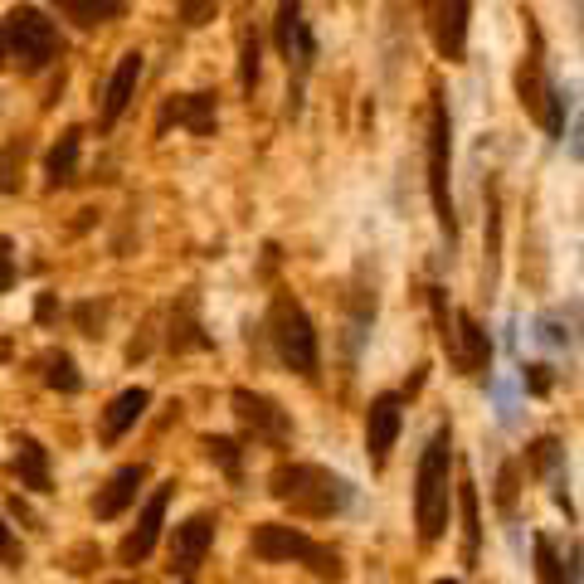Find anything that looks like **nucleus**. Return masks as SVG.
I'll list each match as a JSON object with an SVG mask.
<instances>
[{"label": "nucleus", "instance_id": "nucleus-1", "mask_svg": "<svg viewBox=\"0 0 584 584\" xmlns=\"http://www.w3.org/2000/svg\"><path fill=\"white\" fill-rule=\"evenodd\" d=\"M268 492H273L288 511L312 516V521L351 507V482L336 477L331 468H317V463H283V468H273Z\"/></svg>", "mask_w": 584, "mask_h": 584}, {"label": "nucleus", "instance_id": "nucleus-2", "mask_svg": "<svg viewBox=\"0 0 584 584\" xmlns=\"http://www.w3.org/2000/svg\"><path fill=\"white\" fill-rule=\"evenodd\" d=\"M448 482H453V429H438L414 473V526L424 546H434L448 531Z\"/></svg>", "mask_w": 584, "mask_h": 584}, {"label": "nucleus", "instance_id": "nucleus-3", "mask_svg": "<svg viewBox=\"0 0 584 584\" xmlns=\"http://www.w3.org/2000/svg\"><path fill=\"white\" fill-rule=\"evenodd\" d=\"M521 20H526V54H521V69H516V98L550 137H560L565 132V93H555L546 78V39H541L536 15L526 10Z\"/></svg>", "mask_w": 584, "mask_h": 584}, {"label": "nucleus", "instance_id": "nucleus-4", "mask_svg": "<svg viewBox=\"0 0 584 584\" xmlns=\"http://www.w3.org/2000/svg\"><path fill=\"white\" fill-rule=\"evenodd\" d=\"M429 195H434V215L443 229L448 258L458 249V210H453V122L443 88H434V108H429Z\"/></svg>", "mask_w": 584, "mask_h": 584}, {"label": "nucleus", "instance_id": "nucleus-5", "mask_svg": "<svg viewBox=\"0 0 584 584\" xmlns=\"http://www.w3.org/2000/svg\"><path fill=\"white\" fill-rule=\"evenodd\" d=\"M254 555L258 560H302L317 580L327 584H341L346 580V565H341V555L327 546H317L307 531H297V526H283V521H263L254 526Z\"/></svg>", "mask_w": 584, "mask_h": 584}, {"label": "nucleus", "instance_id": "nucleus-6", "mask_svg": "<svg viewBox=\"0 0 584 584\" xmlns=\"http://www.w3.org/2000/svg\"><path fill=\"white\" fill-rule=\"evenodd\" d=\"M268 336H273V351L278 361L297 370V375H317V327L307 317V307L292 297V292H278L273 307H268Z\"/></svg>", "mask_w": 584, "mask_h": 584}, {"label": "nucleus", "instance_id": "nucleus-7", "mask_svg": "<svg viewBox=\"0 0 584 584\" xmlns=\"http://www.w3.org/2000/svg\"><path fill=\"white\" fill-rule=\"evenodd\" d=\"M0 49H10L25 73H39L49 59H59L64 39H59V25H54V20H44V10L15 5V10L5 15V25H0Z\"/></svg>", "mask_w": 584, "mask_h": 584}, {"label": "nucleus", "instance_id": "nucleus-8", "mask_svg": "<svg viewBox=\"0 0 584 584\" xmlns=\"http://www.w3.org/2000/svg\"><path fill=\"white\" fill-rule=\"evenodd\" d=\"M273 35H278V49L292 69V112L302 108V83L317 64V39H312V25L302 20V0H278V20H273Z\"/></svg>", "mask_w": 584, "mask_h": 584}, {"label": "nucleus", "instance_id": "nucleus-9", "mask_svg": "<svg viewBox=\"0 0 584 584\" xmlns=\"http://www.w3.org/2000/svg\"><path fill=\"white\" fill-rule=\"evenodd\" d=\"M229 404H234V414H239V424H244V434H254L258 443H273V448H283L292 438V419L288 409L278 400H268V395H258V390H234L229 395Z\"/></svg>", "mask_w": 584, "mask_h": 584}, {"label": "nucleus", "instance_id": "nucleus-10", "mask_svg": "<svg viewBox=\"0 0 584 584\" xmlns=\"http://www.w3.org/2000/svg\"><path fill=\"white\" fill-rule=\"evenodd\" d=\"M215 546V516L210 511H195L190 521H181L176 531H171V575L176 580H195L200 575V565H205V555Z\"/></svg>", "mask_w": 584, "mask_h": 584}, {"label": "nucleus", "instance_id": "nucleus-11", "mask_svg": "<svg viewBox=\"0 0 584 584\" xmlns=\"http://www.w3.org/2000/svg\"><path fill=\"white\" fill-rule=\"evenodd\" d=\"M171 492H176V482H161V487L146 497L137 526H132V531H127V541L117 546V560H122V565H142L146 555L156 550V541H161V526H166V507H171Z\"/></svg>", "mask_w": 584, "mask_h": 584}, {"label": "nucleus", "instance_id": "nucleus-12", "mask_svg": "<svg viewBox=\"0 0 584 584\" xmlns=\"http://www.w3.org/2000/svg\"><path fill=\"white\" fill-rule=\"evenodd\" d=\"M400 424H404L400 395H375L370 400V409H365V453H370V468H385L390 463Z\"/></svg>", "mask_w": 584, "mask_h": 584}, {"label": "nucleus", "instance_id": "nucleus-13", "mask_svg": "<svg viewBox=\"0 0 584 584\" xmlns=\"http://www.w3.org/2000/svg\"><path fill=\"white\" fill-rule=\"evenodd\" d=\"M137 83H142V54H137V49H127V54L117 59L112 78H108V93H103V112H98V127H103V132H112V127H117V117L132 108Z\"/></svg>", "mask_w": 584, "mask_h": 584}, {"label": "nucleus", "instance_id": "nucleus-14", "mask_svg": "<svg viewBox=\"0 0 584 584\" xmlns=\"http://www.w3.org/2000/svg\"><path fill=\"white\" fill-rule=\"evenodd\" d=\"M468 20H473V0H438L434 44L448 64H463L468 59Z\"/></svg>", "mask_w": 584, "mask_h": 584}, {"label": "nucleus", "instance_id": "nucleus-15", "mask_svg": "<svg viewBox=\"0 0 584 584\" xmlns=\"http://www.w3.org/2000/svg\"><path fill=\"white\" fill-rule=\"evenodd\" d=\"M453 365L463 375H482L492 365V336L482 331L473 312H453Z\"/></svg>", "mask_w": 584, "mask_h": 584}, {"label": "nucleus", "instance_id": "nucleus-16", "mask_svg": "<svg viewBox=\"0 0 584 584\" xmlns=\"http://www.w3.org/2000/svg\"><path fill=\"white\" fill-rule=\"evenodd\" d=\"M185 127L190 137H210L215 132V93H185V98H171L161 117H156V132H166V127Z\"/></svg>", "mask_w": 584, "mask_h": 584}, {"label": "nucleus", "instance_id": "nucleus-17", "mask_svg": "<svg viewBox=\"0 0 584 584\" xmlns=\"http://www.w3.org/2000/svg\"><path fill=\"white\" fill-rule=\"evenodd\" d=\"M146 482V463H127V468H117V473L98 487V497H93V516L98 521H112V516H122V511L137 502V492H142Z\"/></svg>", "mask_w": 584, "mask_h": 584}, {"label": "nucleus", "instance_id": "nucleus-18", "mask_svg": "<svg viewBox=\"0 0 584 584\" xmlns=\"http://www.w3.org/2000/svg\"><path fill=\"white\" fill-rule=\"evenodd\" d=\"M166 346H171V351H210V346H215V341L205 336V327H200L195 292L176 297V307H171V331H166Z\"/></svg>", "mask_w": 584, "mask_h": 584}, {"label": "nucleus", "instance_id": "nucleus-19", "mask_svg": "<svg viewBox=\"0 0 584 584\" xmlns=\"http://www.w3.org/2000/svg\"><path fill=\"white\" fill-rule=\"evenodd\" d=\"M15 473H20V482L30 487V492H54V477H49V448L39 443V438L20 434L15 438Z\"/></svg>", "mask_w": 584, "mask_h": 584}, {"label": "nucleus", "instance_id": "nucleus-20", "mask_svg": "<svg viewBox=\"0 0 584 584\" xmlns=\"http://www.w3.org/2000/svg\"><path fill=\"white\" fill-rule=\"evenodd\" d=\"M146 409H151V390H142V385L122 390V395H117V400L103 409V443H117V438L127 434L137 419H142Z\"/></svg>", "mask_w": 584, "mask_h": 584}, {"label": "nucleus", "instance_id": "nucleus-21", "mask_svg": "<svg viewBox=\"0 0 584 584\" xmlns=\"http://www.w3.org/2000/svg\"><path fill=\"white\" fill-rule=\"evenodd\" d=\"M49 5L78 30H98L108 20H122V10H127V0H49Z\"/></svg>", "mask_w": 584, "mask_h": 584}, {"label": "nucleus", "instance_id": "nucleus-22", "mask_svg": "<svg viewBox=\"0 0 584 584\" xmlns=\"http://www.w3.org/2000/svg\"><path fill=\"white\" fill-rule=\"evenodd\" d=\"M78 151H83V132H78V127H69V132L54 142V151L44 156V176H49V185H54V190L78 181Z\"/></svg>", "mask_w": 584, "mask_h": 584}, {"label": "nucleus", "instance_id": "nucleus-23", "mask_svg": "<svg viewBox=\"0 0 584 584\" xmlns=\"http://www.w3.org/2000/svg\"><path fill=\"white\" fill-rule=\"evenodd\" d=\"M536 575H541V584H580V546L570 550V565H560L555 541L536 536Z\"/></svg>", "mask_w": 584, "mask_h": 584}, {"label": "nucleus", "instance_id": "nucleus-24", "mask_svg": "<svg viewBox=\"0 0 584 584\" xmlns=\"http://www.w3.org/2000/svg\"><path fill=\"white\" fill-rule=\"evenodd\" d=\"M458 507H463V565H477V550H482V521H477L473 477H463V482H458Z\"/></svg>", "mask_w": 584, "mask_h": 584}, {"label": "nucleus", "instance_id": "nucleus-25", "mask_svg": "<svg viewBox=\"0 0 584 584\" xmlns=\"http://www.w3.org/2000/svg\"><path fill=\"white\" fill-rule=\"evenodd\" d=\"M200 448H205V458H210V463H219V468H224V477H229V482H239V477H244V448H239L234 438L210 434Z\"/></svg>", "mask_w": 584, "mask_h": 584}, {"label": "nucleus", "instance_id": "nucleus-26", "mask_svg": "<svg viewBox=\"0 0 584 584\" xmlns=\"http://www.w3.org/2000/svg\"><path fill=\"white\" fill-rule=\"evenodd\" d=\"M49 370H44V380H49V390H59V395H78L83 390V375H78V365H73V356H49Z\"/></svg>", "mask_w": 584, "mask_h": 584}, {"label": "nucleus", "instance_id": "nucleus-27", "mask_svg": "<svg viewBox=\"0 0 584 584\" xmlns=\"http://www.w3.org/2000/svg\"><path fill=\"white\" fill-rule=\"evenodd\" d=\"M20 166H25V137L0 151V190H5V195L20 190Z\"/></svg>", "mask_w": 584, "mask_h": 584}, {"label": "nucleus", "instance_id": "nucleus-28", "mask_svg": "<svg viewBox=\"0 0 584 584\" xmlns=\"http://www.w3.org/2000/svg\"><path fill=\"white\" fill-rule=\"evenodd\" d=\"M239 83H244V93L254 98V88H258V39H254V35H244V59H239Z\"/></svg>", "mask_w": 584, "mask_h": 584}, {"label": "nucleus", "instance_id": "nucleus-29", "mask_svg": "<svg viewBox=\"0 0 584 584\" xmlns=\"http://www.w3.org/2000/svg\"><path fill=\"white\" fill-rule=\"evenodd\" d=\"M215 5H219V0H181V25H185V30L210 25V20H215Z\"/></svg>", "mask_w": 584, "mask_h": 584}, {"label": "nucleus", "instance_id": "nucleus-30", "mask_svg": "<svg viewBox=\"0 0 584 584\" xmlns=\"http://www.w3.org/2000/svg\"><path fill=\"white\" fill-rule=\"evenodd\" d=\"M0 560H5L10 570H20V565H25V546H20V536L5 526V516H0Z\"/></svg>", "mask_w": 584, "mask_h": 584}, {"label": "nucleus", "instance_id": "nucleus-31", "mask_svg": "<svg viewBox=\"0 0 584 584\" xmlns=\"http://www.w3.org/2000/svg\"><path fill=\"white\" fill-rule=\"evenodd\" d=\"M497 507L507 511H516V463H507V468H502V482H497Z\"/></svg>", "mask_w": 584, "mask_h": 584}, {"label": "nucleus", "instance_id": "nucleus-32", "mask_svg": "<svg viewBox=\"0 0 584 584\" xmlns=\"http://www.w3.org/2000/svg\"><path fill=\"white\" fill-rule=\"evenodd\" d=\"M555 458H560V443H555V438H536V443H531V463H536V468H555Z\"/></svg>", "mask_w": 584, "mask_h": 584}, {"label": "nucleus", "instance_id": "nucleus-33", "mask_svg": "<svg viewBox=\"0 0 584 584\" xmlns=\"http://www.w3.org/2000/svg\"><path fill=\"white\" fill-rule=\"evenodd\" d=\"M15 283V254H10V239H0V292H10Z\"/></svg>", "mask_w": 584, "mask_h": 584}, {"label": "nucleus", "instance_id": "nucleus-34", "mask_svg": "<svg viewBox=\"0 0 584 584\" xmlns=\"http://www.w3.org/2000/svg\"><path fill=\"white\" fill-rule=\"evenodd\" d=\"M78 322H83V331H88V336H98V322H103V307H93V302H88V307H78Z\"/></svg>", "mask_w": 584, "mask_h": 584}, {"label": "nucleus", "instance_id": "nucleus-35", "mask_svg": "<svg viewBox=\"0 0 584 584\" xmlns=\"http://www.w3.org/2000/svg\"><path fill=\"white\" fill-rule=\"evenodd\" d=\"M526 380H531V390H536V395H546V390H550L546 365H526Z\"/></svg>", "mask_w": 584, "mask_h": 584}, {"label": "nucleus", "instance_id": "nucleus-36", "mask_svg": "<svg viewBox=\"0 0 584 584\" xmlns=\"http://www.w3.org/2000/svg\"><path fill=\"white\" fill-rule=\"evenodd\" d=\"M10 511H15V516H20V521H30V526H35L39 531V516L30 507H25V502H20V497H10Z\"/></svg>", "mask_w": 584, "mask_h": 584}, {"label": "nucleus", "instance_id": "nucleus-37", "mask_svg": "<svg viewBox=\"0 0 584 584\" xmlns=\"http://www.w3.org/2000/svg\"><path fill=\"white\" fill-rule=\"evenodd\" d=\"M35 312H39V322H54V297H39Z\"/></svg>", "mask_w": 584, "mask_h": 584}, {"label": "nucleus", "instance_id": "nucleus-38", "mask_svg": "<svg viewBox=\"0 0 584 584\" xmlns=\"http://www.w3.org/2000/svg\"><path fill=\"white\" fill-rule=\"evenodd\" d=\"M0 356H10V346H5V341H0Z\"/></svg>", "mask_w": 584, "mask_h": 584}, {"label": "nucleus", "instance_id": "nucleus-39", "mask_svg": "<svg viewBox=\"0 0 584 584\" xmlns=\"http://www.w3.org/2000/svg\"><path fill=\"white\" fill-rule=\"evenodd\" d=\"M0 69H5V49H0Z\"/></svg>", "mask_w": 584, "mask_h": 584}, {"label": "nucleus", "instance_id": "nucleus-40", "mask_svg": "<svg viewBox=\"0 0 584 584\" xmlns=\"http://www.w3.org/2000/svg\"><path fill=\"white\" fill-rule=\"evenodd\" d=\"M438 584H463V580H438Z\"/></svg>", "mask_w": 584, "mask_h": 584}, {"label": "nucleus", "instance_id": "nucleus-41", "mask_svg": "<svg viewBox=\"0 0 584 584\" xmlns=\"http://www.w3.org/2000/svg\"><path fill=\"white\" fill-rule=\"evenodd\" d=\"M122 584H137V580H122Z\"/></svg>", "mask_w": 584, "mask_h": 584}]
</instances>
